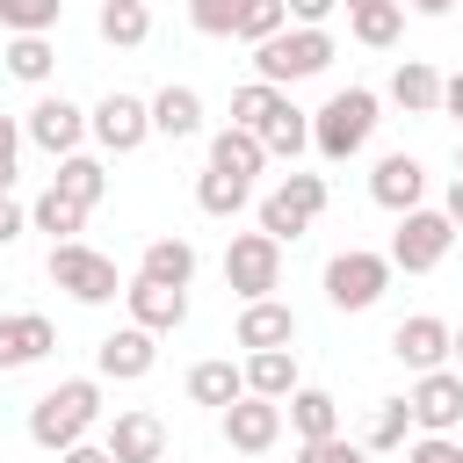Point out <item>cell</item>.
I'll return each instance as SVG.
<instances>
[{
    "label": "cell",
    "mask_w": 463,
    "mask_h": 463,
    "mask_svg": "<svg viewBox=\"0 0 463 463\" xmlns=\"http://www.w3.org/2000/svg\"><path fill=\"white\" fill-rule=\"evenodd\" d=\"M58 463H116V456H109V449H101V441H72V449H65V456H58Z\"/></svg>",
    "instance_id": "44"
},
{
    "label": "cell",
    "mask_w": 463,
    "mask_h": 463,
    "mask_svg": "<svg viewBox=\"0 0 463 463\" xmlns=\"http://www.w3.org/2000/svg\"><path fill=\"white\" fill-rule=\"evenodd\" d=\"M369 195L383 203V210H420V195H427V166L412 159V152H383L376 159V174H369Z\"/></svg>",
    "instance_id": "16"
},
{
    "label": "cell",
    "mask_w": 463,
    "mask_h": 463,
    "mask_svg": "<svg viewBox=\"0 0 463 463\" xmlns=\"http://www.w3.org/2000/svg\"><path fill=\"white\" fill-rule=\"evenodd\" d=\"M405 412L420 434H456L463 427V376L456 369H427L412 391H405Z\"/></svg>",
    "instance_id": "10"
},
{
    "label": "cell",
    "mask_w": 463,
    "mask_h": 463,
    "mask_svg": "<svg viewBox=\"0 0 463 463\" xmlns=\"http://www.w3.org/2000/svg\"><path fill=\"white\" fill-rule=\"evenodd\" d=\"M405 463H463V441H449V434H420V441L405 449Z\"/></svg>",
    "instance_id": "40"
},
{
    "label": "cell",
    "mask_w": 463,
    "mask_h": 463,
    "mask_svg": "<svg viewBox=\"0 0 463 463\" xmlns=\"http://www.w3.org/2000/svg\"><path fill=\"white\" fill-rule=\"evenodd\" d=\"M297 463H369V449L347 434H326V441H297Z\"/></svg>",
    "instance_id": "39"
},
{
    "label": "cell",
    "mask_w": 463,
    "mask_h": 463,
    "mask_svg": "<svg viewBox=\"0 0 463 463\" xmlns=\"http://www.w3.org/2000/svg\"><path fill=\"white\" fill-rule=\"evenodd\" d=\"M51 347H58V333L43 311H0V369H29Z\"/></svg>",
    "instance_id": "18"
},
{
    "label": "cell",
    "mask_w": 463,
    "mask_h": 463,
    "mask_svg": "<svg viewBox=\"0 0 463 463\" xmlns=\"http://www.w3.org/2000/svg\"><path fill=\"white\" fill-rule=\"evenodd\" d=\"M152 362H159V333H145V326H116L94 347V376L101 383H137V376H152Z\"/></svg>",
    "instance_id": "12"
},
{
    "label": "cell",
    "mask_w": 463,
    "mask_h": 463,
    "mask_svg": "<svg viewBox=\"0 0 463 463\" xmlns=\"http://www.w3.org/2000/svg\"><path fill=\"white\" fill-rule=\"evenodd\" d=\"M22 232H29V210H22L14 195H0V246H14Z\"/></svg>",
    "instance_id": "43"
},
{
    "label": "cell",
    "mask_w": 463,
    "mask_h": 463,
    "mask_svg": "<svg viewBox=\"0 0 463 463\" xmlns=\"http://www.w3.org/2000/svg\"><path fill=\"white\" fill-rule=\"evenodd\" d=\"M94 29H101V43H116V51H137V43L152 36V7H145V0H101Z\"/></svg>",
    "instance_id": "28"
},
{
    "label": "cell",
    "mask_w": 463,
    "mask_h": 463,
    "mask_svg": "<svg viewBox=\"0 0 463 463\" xmlns=\"http://www.w3.org/2000/svg\"><path fill=\"white\" fill-rule=\"evenodd\" d=\"M65 14V0H0V29L7 36H51Z\"/></svg>",
    "instance_id": "36"
},
{
    "label": "cell",
    "mask_w": 463,
    "mask_h": 463,
    "mask_svg": "<svg viewBox=\"0 0 463 463\" xmlns=\"http://www.w3.org/2000/svg\"><path fill=\"white\" fill-rule=\"evenodd\" d=\"M340 0H282V14H289V29H326V14H333Z\"/></svg>",
    "instance_id": "42"
},
{
    "label": "cell",
    "mask_w": 463,
    "mask_h": 463,
    "mask_svg": "<svg viewBox=\"0 0 463 463\" xmlns=\"http://www.w3.org/2000/svg\"><path fill=\"white\" fill-rule=\"evenodd\" d=\"M282 101H289L282 87H268V80H246V87L232 94V130H253V137H260V130L275 123V109H282Z\"/></svg>",
    "instance_id": "30"
},
{
    "label": "cell",
    "mask_w": 463,
    "mask_h": 463,
    "mask_svg": "<svg viewBox=\"0 0 463 463\" xmlns=\"http://www.w3.org/2000/svg\"><path fill=\"white\" fill-rule=\"evenodd\" d=\"M391 101H398L405 116H434V109H441V72H434L427 58H398V72H391Z\"/></svg>",
    "instance_id": "22"
},
{
    "label": "cell",
    "mask_w": 463,
    "mask_h": 463,
    "mask_svg": "<svg viewBox=\"0 0 463 463\" xmlns=\"http://www.w3.org/2000/svg\"><path fill=\"white\" fill-rule=\"evenodd\" d=\"M7 72L29 80V87H43L58 72V43L51 36H7Z\"/></svg>",
    "instance_id": "31"
},
{
    "label": "cell",
    "mask_w": 463,
    "mask_h": 463,
    "mask_svg": "<svg viewBox=\"0 0 463 463\" xmlns=\"http://www.w3.org/2000/svg\"><path fill=\"white\" fill-rule=\"evenodd\" d=\"M188 398H195V405H217V412H224V405H239V398H246V376H239V362H232V354H210V362H195V369H188Z\"/></svg>",
    "instance_id": "24"
},
{
    "label": "cell",
    "mask_w": 463,
    "mask_h": 463,
    "mask_svg": "<svg viewBox=\"0 0 463 463\" xmlns=\"http://www.w3.org/2000/svg\"><path fill=\"white\" fill-rule=\"evenodd\" d=\"M260 145H268V159H297V152L311 145V116H304L297 101H282V109H275V123L260 130Z\"/></svg>",
    "instance_id": "33"
},
{
    "label": "cell",
    "mask_w": 463,
    "mask_h": 463,
    "mask_svg": "<svg viewBox=\"0 0 463 463\" xmlns=\"http://www.w3.org/2000/svg\"><path fill=\"white\" fill-rule=\"evenodd\" d=\"M391 260L383 253H369V246H347V253H333L326 260V304L333 311H369L383 289H391Z\"/></svg>",
    "instance_id": "6"
},
{
    "label": "cell",
    "mask_w": 463,
    "mask_h": 463,
    "mask_svg": "<svg viewBox=\"0 0 463 463\" xmlns=\"http://www.w3.org/2000/svg\"><path fill=\"white\" fill-rule=\"evenodd\" d=\"M101 449L116 463H166V427H159V412H116Z\"/></svg>",
    "instance_id": "17"
},
{
    "label": "cell",
    "mask_w": 463,
    "mask_h": 463,
    "mask_svg": "<svg viewBox=\"0 0 463 463\" xmlns=\"http://www.w3.org/2000/svg\"><path fill=\"white\" fill-rule=\"evenodd\" d=\"M441 217H449V224H456V232H463V174H456V181H449V203H441Z\"/></svg>",
    "instance_id": "46"
},
{
    "label": "cell",
    "mask_w": 463,
    "mask_h": 463,
    "mask_svg": "<svg viewBox=\"0 0 463 463\" xmlns=\"http://www.w3.org/2000/svg\"><path fill=\"white\" fill-rule=\"evenodd\" d=\"M239 376H246V398H289L297 391V347H260V354H246L239 362Z\"/></svg>",
    "instance_id": "20"
},
{
    "label": "cell",
    "mask_w": 463,
    "mask_h": 463,
    "mask_svg": "<svg viewBox=\"0 0 463 463\" xmlns=\"http://www.w3.org/2000/svg\"><path fill=\"white\" fill-rule=\"evenodd\" d=\"M441 109L463 123V72H456V80H441Z\"/></svg>",
    "instance_id": "45"
},
{
    "label": "cell",
    "mask_w": 463,
    "mask_h": 463,
    "mask_svg": "<svg viewBox=\"0 0 463 463\" xmlns=\"http://www.w3.org/2000/svg\"><path fill=\"white\" fill-rule=\"evenodd\" d=\"M449 362H456V376H463V326H449Z\"/></svg>",
    "instance_id": "48"
},
{
    "label": "cell",
    "mask_w": 463,
    "mask_h": 463,
    "mask_svg": "<svg viewBox=\"0 0 463 463\" xmlns=\"http://www.w3.org/2000/svg\"><path fill=\"white\" fill-rule=\"evenodd\" d=\"M405 434H412V412H405V398H383V405L369 412V434H362V449H369V456H391V449H405Z\"/></svg>",
    "instance_id": "35"
},
{
    "label": "cell",
    "mask_w": 463,
    "mask_h": 463,
    "mask_svg": "<svg viewBox=\"0 0 463 463\" xmlns=\"http://www.w3.org/2000/svg\"><path fill=\"white\" fill-rule=\"evenodd\" d=\"M391 354H398L412 376H427V369H449V318H434V311H420V318H398V333H391Z\"/></svg>",
    "instance_id": "14"
},
{
    "label": "cell",
    "mask_w": 463,
    "mask_h": 463,
    "mask_svg": "<svg viewBox=\"0 0 463 463\" xmlns=\"http://www.w3.org/2000/svg\"><path fill=\"white\" fill-rule=\"evenodd\" d=\"M29 224H36V232H51V246H65V239L87 224V210H80V203H65L58 188H43V195L29 203Z\"/></svg>",
    "instance_id": "34"
},
{
    "label": "cell",
    "mask_w": 463,
    "mask_h": 463,
    "mask_svg": "<svg viewBox=\"0 0 463 463\" xmlns=\"http://www.w3.org/2000/svg\"><path fill=\"white\" fill-rule=\"evenodd\" d=\"M22 137H29V145H43L51 159H72V152H80V137H87V109H80V101H65V94H43V101L22 116Z\"/></svg>",
    "instance_id": "11"
},
{
    "label": "cell",
    "mask_w": 463,
    "mask_h": 463,
    "mask_svg": "<svg viewBox=\"0 0 463 463\" xmlns=\"http://www.w3.org/2000/svg\"><path fill=\"white\" fill-rule=\"evenodd\" d=\"M224 441H232L239 456H268V449L282 441V405H275V398H239V405H224Z\"/></svg>",
    "instance_id": "15"
},
{
    "label": "cell",
    "mask_w": 463,
    "mask_h": 463,
    "mask_svg": "<svg viewBox=\"0 0 463 463\" xmlns=\"http://www.w3.org/2000/svg\"><path fill=\"white\" fill-rule=\"evenodd\" d=\"M239 14H246V0H188L195 36H239Z\"/></svg>",
    "instance_id": "37"
},
{
    "label": "cell",
    "mask_w": 463,
    "mask_h": 463,
    "mask_svg": "<svg viewBox=\"0 0 463 463\" xmlns=\"http://www.w3.org/2000/svg\"><path fill=\"white\" fill-rule=\"evenodd\" d=\"M282 29H289L282 0H246V14H239V36H246V43H268V36H282Z\"/></svg>",
    "instance_id": "38"
},
{
    "label": "cell",
    "mask_w": 463,
    "mask_h": 463,
    "mask_svg": "<svg viewBox=\"0 0 463 463\" xmlns=\"http://www.w3.org/2000/svg\"><path fill=\"white\" fill-rule=\"evenodd\" d=\"M376 94L369 87H340L318 116H311V145H318V159H354L369 137H376Z\"/></svg>",
    "instance_id": "2"
},
{
    "label": "cell",
    "mask_w": 463,
    "mask_h": 463,
    "mask_svg": "<svg viewBox=\"0 0 463 463\" xmlns=\"http://www.w3.org/2000/svg\"><path fill=\"white\" fill-rule=\"evenodd\" d=\"M210 166H217V174H232V181H246V188H253V174H260V166H268V145H260V137H253V130H232V123H224V130H217V137H210Z\"/></svg>",
    "instance_id": "23"
},
{
    "label": "cell",
    "mask_w": 463,
    "mask_h": 463,
    "mask_svg": "<svg viewBox=\"0 0 463 463\" xmlns=\"http://www.w3.org/2000/svg\"><path fill=\"white\" fill-rule=\"evenodd\" d=\"M145 7H152V0H145Z\"/></svg>",
    "instance_id": "51"
},
{
    "label": "cell",
    "mask_w": 463,
    "mask_h": 463,
    "mask_svg": "<svg viewBox=\"0 0 463 463\" xmlns=\"http://www.w3.org/2000/svg\"><path fill=\"white\" fill-rule=\"evenodd\" d=\"M123 304H130V326H145V333H174L188 318V289H166V282H145V275L123 289Z\"/></svg>",
    "instance_id": "19"
},
{
    "label": "cell",
    "mask_w": 463,
    "mask_h": 463,
    "mask_svg": "<svg viewBox=\"0 0 463 463\" xmlns=\"http://www.w3.org/2000/svg\"><path fill=\"white\" fill-rule=\"evenodd\" d=\"M87 130H94V145H101V152H116V159H123V152H137V145L152 137V101L116 87V94H101V101H94Z\"/></svg>",
    "instance_id": "9"
},
{
    "label": "cell",
    "mask_w": 463,
    "mask_h": 463,
    "mask_svg": "<svg viewBox=\"0 0 463 463\" xmlns=\"http://www.w3.org/2000/svg\"><path fill=\"white\" fill-rule=\"evenodd\" d=\"M318 210H326V174H282L268 195H260V232L275 239V246H289V239H304L311 224H318Z\"/></svg>",
    "instance_id": "4"
},
{
    "label": "cell",
    "mask_w": 463,
    "mask_h": 463,
    "mask_svg": "<svg viewBox=\"0 0 463 463\" xmlns=\"http://www.w3.org/2000/svg\"><path fill=\"white\" fill-rule=\"evenodd\" d=\"M14 159H22V123H14V116H0V195L14 188Z\"/></svg>",
    "instance_id": "41"
},
{
    "label": "cell",
    "mask_w": 463,
    "mask_h": 463,
    "mask_svg": "<svg viewBox=\"0 0 463 463\" xmlns=\"http://www.w3.org/2000/svg\"><path fill=\"white\" fill-rule=\"evenodd\" d=\"M137 275H145V282H166V289H188V282H195V246H188V239H152V246L137 253Z\"/></svg>",
    "instance_id": "26"
},
{
    "label": "cell",
    "mask_w": 463,
    "mask_h": 463,
    "mask_svg": "<svg viewBox=\"0 0 463 463\" xmlns=\"http://www.w3.org/2000/svg\"><path fill=\"white\" fill-rule=\"evenodd\" d=\"M94 420H101V376H65L58 391H43L29 405V441L43 456H65L72 441H87Z\"/></svg>",
    "instance_id": "1"
},
{
    "label": "cell",
    "mask_w": 463,
    "mask_h": 463,
    "mask_svg": "<svg viewBox=\"0 0 463 463\" xmlns=\"http://www.w3.org/2000/svg\"><path fill=\"white\" fill-rule=\"evenodd\" d=\"M340 7H347V14H354V7H376V0H340Z\"/></svg>",
    "instance_id": "49"
},
{
    "label": "cell",
    "mask_w": 463,
    "mask_h": 463,
    "mask_svg": "<svg viewBox=\"0 0 463 463\" xmlns=\"http://www.w3.org/2000/svg\"><path fill=\"white\" fill-rule=\"evenodd\" d=\"M326 65H333V36H326V29H282V36L253 43V80H268V87L318 80Z\"/></svg>",
    "instance_id": "3"
},
{
    "label": "cell",
    "mask_w": 463,
    "mask_h": 463,
    "mask_svg": "<svg viewBox=\"0 0 463 463\" xmlns=\"http://www.w3.org/2000/svg\"><path fill=\"white\" fill-rule=\"evenodd\" d=\"M398 29H405V7H398V0H376V7H354V14H347V36L369 43V51H391Z\"/></svg>",
    "instance_id": "29"
},
{
    "label": "cell",
    "mask_w": 463,
    "mask_h": 463,
    "mask_svg": "<svg viewBox=\"0 0 463 463\" xmlns=\"http://www.w3.org/2000/svg\"><path fill=\"white\" fill-rule=\"evenodd\" d=\"M65 203H80V210H94L101 195H109V166L94 159V152H72V159H58V181H51Z\"/></svg>",
    "instance_id": "27"
},
{
    "label": "cell",
    "mask_w": 463,
    "mask_h": 463,
    "mask_svg": "<svg viewBox=\"0 0 463 463\" xmlns=\"http://www.w3.org/2000/svg\"><path fill=\"white\" fill-rule=\"evenodd\" d=\"M224 289H232L239 304L275 297V289H282V246H275L268 232H239V239L224 246Z\"/></svg>",
    "instance_id": "7"
},
{
    "label": "cell",
    "mask_w": 463,
    "mask_h": 463,
    "mask_svg": "<svg viewBox=\"0 0 463 463\" xmlns=\"http://www.w3.org/2000/svg\"><path fill=\"white\" fill-rule=\"evenodd\" d=\"M246 195H253V188H246V181H232V174H217V166H203V174H195V210H203V217H239V210H246Z\"/></svg>",
    "instance_id": "32"
},
{
    "label": "cell",
    "mask_w": 463,
    "mask_h": 463,
    "mask_svg": "<svg viewBox=\"0 0 463 463\" xmlns=\"http://www.w3.org/2000/svg\"><path fill=\"white\" fill-rule=\"evenodd\" d=\"M398 7H412V14H449L456 0H398Z\"/></svg>",
    "instance_id": "47"
},
{
    "label": "cell",
    "mask_w": 463,
    "mask_h": 463,
    "mask_svg": "<svg viewBox=\"0 0 463 463\" xmlns=\"http://www.w3.org/2000/svg\"><path fill=\"white\" fill-rule=\"evenodd\" d=\"M282 420L297 427V441H326V434H340V398H333V391L297 383V391L282 398Z\"/></svg>",
    "instance_id": "21"
},
{
    "label": "cell",
    "mask_w": 463,
    "mask_h": 463,
    "mask_svg": "<svg viewBox=\"0 0 463 463\" xmlns=\"http://www.w3.org/2000/svg\"><path fill=\"white\" fill-rule=\"evenodd\" d=\"M51 282H58L72 304H109V297H123L116 260H109V253H94V246H80V239L51 246Z\"/></svg>",
    "instance_id": "8"
},
{
    "label": "cell",
    "mask_w": 463,
    "mask_h": 463,
    "mask_svg": "<svg viewBox=\"0 0 463 463\" xmlns=\"http://www.w3.org/2000/svg\"><path fill=\"white\" fill-rule=\"evenodd\" d=\"M232 340H239L246 354H260V347H297V311H289L282 297H253V304H239Z\"/></svg>",
    "instance_id": "13"
},
{
    "label": "cell",
    "mask_w": 463,
    "mask_h": 463,
    "mask_svg": "<svg viewBox=\"0 0 463 463\" xmlns=\"http://www.w3.org/2000/svg\"><path fill=\"white\" fill-rule=\"evenodd\" d=\"M203 130V94L195 87H159L152 94V137H195Z\"/></svg>",
    "instance_id": "25"
},
{
    "label": "cell",
    "mask_w": 463,
    "mask_h": 463,
    "mask_svg": "<svg viewBox=\"0 0 463 463\" xmlns=\"http://www.w3.org/2000/svg\"><path fill=\"white\" fill-rule=\"evenodd\" d=\"M456 174H463V137H456Z\"/></svg>",
    "instance_id": "50"
},
{
    "label": "cell",
    "mask_w": 463,
    "mask_h": 463,
    "mask_svg": "<svg viewBox=\"0 0 463 463\" xmlns=\"http://www.w3.org/2000/svg\"><path fill=\"white\" fill-rule=\"evenodd\" d=\"M449 246H456V224H449L441 210H427V203H420V210H405V217H398L391 253H383V260H391V268H405V275H434V268L449 260Z\"/></svg>",
    "instance_id": "5"
}]
</instances>
